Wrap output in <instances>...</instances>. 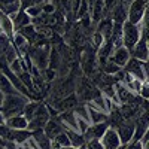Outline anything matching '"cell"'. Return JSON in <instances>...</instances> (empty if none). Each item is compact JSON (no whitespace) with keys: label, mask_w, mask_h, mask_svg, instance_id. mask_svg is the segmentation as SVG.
<instances>
[{"label":"cell","mask_w":149,"mask_h":149,"mask_svg":"<svg viewBox=\"0 0 149 149\" xmlns=\"http://www.w3.org/2000/svg\"><path fill=\"white\" fill-rule=\"evenodd\" d=\"M30 102V98L27 95H24L21 93H15V94H6V98H5V103L2 106V113L6 118H10V116H15V115H21L24 112V107L26 104Z\"/></svg>","instance_id":"cell-1"},{"label":"cell","mask_w":149,"mask_h":149,"mask_svg":"<svg viewBox=\"0 0 149 149\" xmlns=\"http://www.w3.org/2000/svg\"><path fill=\"white\" fill-rule=\"evenodd\" d=\"M142 37V29L140 24H133L130 21H125L122 26V43L127 49H131L137 45V42Z\"/></svg>","instance_id":"cell-2"},{"label":"cell","mask_w":149,"mask_h":149,"mask_svg":"<svg viewBox=\"0 0 149 149\" xmlns=\"http://www.w3.org/2000/svg\"><path fill=\"white\" fill-rule=\"evenodd\" d=\"M97 49L90 45L86 46L84 51H82V55H81V69L84 70L85 74H88V76H91V74H94L95 69H97Z\"/></svg>","instance_id":"cell-3"},{"label":"cell","mask_w":149,"mask_h":149,"mask_svg":"<svg viewBox=\"0 0 149 149\" xmlns=\"http://www.w3.org/2000/svg\"><path fill=\"white\" fill-rule=\"evenodd\" d=\"M149 6V0H131L128 5V14H127V21L133 24H140L145 12Z\"/></svg>","instance_id":"cell-4"},{"label":"cell","mask_w":149,"mask_h":149,"mask_svg":"<svg viewBox=\"0 0 149 149\" xmlns=\"http://www.w3.org/2000/svg\"><path fill=\"white\" fill-rule=\"evenodd\" d=\"M51 119V115H49V110L46 107V104L40 103V106L37 107L34 116L29 121V130L30 131H36V130H43L46 122Z\"/></svg>","instance_id":"cell-5"},{"label":"cell","mask_w":149,"mask_h":149,"mask_svg":"<svg viewBox=\"0 0 149 149\" xmlns=\"http://www.w3.org/2000/svg\"><path fill=\"white\" fill-rule=\"evenodd\" d=\"M118 131V136L121 139L122 145H127L133 140L134 137V130H136V119H125L122 124L115 128Z\"/></svg>","instance_id":"cell-6"},{"label":"cell","mask_w":149,"mask_h":149,"mask_svg":"<svg viewBox=\"0 0 149 149\" xmlns=\"http://www.w3.org/2000/svg\"><path fill=\"white\" fill-rule=\"evenodd\" d=\"M149 128V110H145L140 107V113L136 118V130L133 140H142Z\"/></svg>","instance_id":"cell-7"},{"label":"cell","mask_w":149,"mask_h":149,"mask_svg":"<svg viewBox=\"0 0 149 149\" xmlns=\"http://www.w3.org/2000/svg\"><path fill=\"white\" fill-rule=\"evenodd\" d=\"M124 72H127L130 74H133V76L139 78L142 81L148 79V74H146V63H143V61L137 60V58H130V61L127 63V66L124 67Z\"/></svg>","instance_id":"cell-8"},{"label":"cell","mask_w":149,"mask_h":149,"mask_svg":"<svg viewBox=\"0 0 149 149\" xmlns=\"http://www.w3.org/2000/svg\"><path fill=\"white\" fill-rule=\"evenodd\" d=\"M86 104H88L90 107H93V109H95V110L103 112V113H106V115H109V113H110V110H112V107L115 106L113 103H112L110 98H109V97H106V95H103V94L97 95L95 98L90 100Z\"/></svg>","instance_id":"cell-9"},{"label":"cell","mask_w":149,"mask_h":149,"mask_svg":"<svg viewBox=\"0 0 149 149\" xmlns=\"http://www.w3.org/2000/svg\"><path fill=\"white\" fill-rule=\"evenodd\" d=\"M100 140H102V145L104 146V149H118L122 145L119 136H118V131L113 127H109Z\"/></svg>","instance_id":"cell-10"},{"label":"cell","mask_w":149,"mask_h":149,"mask_svg":"<svg viewBox=\"0 0 149 149\" xmlns=\"http://www.w3.org/2000/svg\"><path fill=\"white\" fill-rule=\"evenodd\" d=\"M131 58V51L127 49L125 46H119V48H115L113 51H112V55H110V61H113L115 64H118L119 67H125L127 63L130 61Z\"/></svg>","instance_id":"cell-11"},{"label":"cell","mask_w":149,"mask_h":149,"mask_svg":"<svg viewBox=\"0 0 149 149\" xmlns=\"http://www.w3.org/2000/svg\"><path fill=\"white\" fill-rule=\"evenodd\" d=\"M78 104H79V98H78V95H76V91H74V93H72V94L63 97L61 100H58V102L54 103L52 106L61 113V112H66V110H73Z\"/></svg>","instance_id":"cell-12"},{"label":"cell","mask_w":149,"mask_h":149,"mask_svg":"<svg viewBox=\"0 0 149 149\" xmlns=\"http://www.w3.org/2000/svg\"><path fill=\"white\" fill-rule=\"evenodd\" d=\"M131 57L143 61V63H148L149 61V43H148V40L145 39L143 36L140 37V40L137 42V45L131 49Z\"/></svg>","instance_id":"cell-13"},{"label":"cell","mask_w":149,"mask_h":149,"mask_svg":"<svg viewBox=\"0 0 149 149\" xmlns=\"http://www.w3.org/2000/svg\"><path fill=\"white\" fill-rule=\"evenodd\" d=\"M43 131H45V134L48 136L49 139L54 140L58 134L64 133L66 128H64V125H63V122H61V121L58 119V116H57V118H51V119L46 122V125H45Z\"/></svg>","instance_id":"cell-14"},{"label":"cell","mask_w":149,"mask_h":149,"mask_svg":"<svg viewBox=\"0 0 149 149\" xmlns=\"http://www.w3.org/2000/svg\"><path fill=\"white\" fill-rule=\"evenodd\" d=\"M109 122H100V124H91L88 127V130L85 131V140H91V139H102L103 134L106 133V130L109 128Z\"/></svg>","instance_id":"cell-15"},{"label":"cell","mask_w":149,"mask_h":149,"mask_svg":"<svg viewBox=\"0 0 149 149\" xmlns=\"http://www.w3.org/2000/svg\"><path fill=\"white\" fill-rule=\"evenodd\" d=\"M5 124L9 128H12V130H29V119L24 116L22 113L21 115H15V116H10V118H6Z\"/></svg>","instance_id":"cell-16"},{"label":"cell","mask_w":149,"mask_h":149,"mask_svg":"<svg viewBox=\"0 0 149 149\" xmlns=\"http://www.w3.org/2000/svg\"><path fill=\"white\" fill-rule=\"evenodd\" d=\"M58 119L63 122L64 128H72V130H78V116L74 113V110H66V112H61L58 115Z\"/></svg>","instance_id":"cell-17"},{"label":"cell","mask_w":149,"mask_h":149,"mask_svg":"<svg viewBox=\"0 0 149 149\" xmlns=\"http://www.w3.org/2000/svg\"><path fill=\"white\" fill-rule=\"evenodd\" d=\"M121 82H122L124 85H125L131 93H134V94H139V93H140L142 84H143V81H142V79L133 76V74H130V73H127V72H124V78H122V81H121Z\"/></svg>","instance_id":"cell-18"},{"label":"cell","mask_w":149,"mask_h":149,"mask_svg":"<svg viewBox=\"0 0 149 149\" xmlns=\"http://www.w3.org/2000/svg\"><path fill=\"white\" fill-rule=\"evenodd\" d=\"M0 30H2V33L6 34L10 40H12V37L15 36L17 30H15V26H14V21L10 19L9 15H5V14L0 15Z\"/></svg>","instance_id":"cell-19"},{"label":"cell","mask_w":149,"mask_h":149,"mask_svg":"<svg viewBox=\"0 0 149 149\" xmlns=\"http://www.w3.org/2000/svg\"><path fill=\"white\" fill-rule=\"evenodd\" d=\"M31 137L36 140L37 143V148L39 149H52V140L48 137L45 134L43 130H36V131H31Z\"/></svg>","instance_id":"cell-20"},{"label":"cell","mask_w":149,"mask_h":149,"mask_svg":"<svg viewBox=\"0 0 149 149\" xmlns=\"http://www.w3.org/2000/svg\"><path fill=\"white\" fill-rule=\"evenodd\" d=\"M30 137H31V131L30 130H12L10 128L6 140H14L18 145H24Z\"/></svg>","instance_id":"cell-21"},{"label":"cell","mask_w":149,"mask_h":149,"mask_svg":"<svg viewBox=\"0 0 149 149\" xmlns=\"http://www.w3.org/2000/svg\"><path fill=\"white\" fill-rule=\"evenodd\" d=\"M10 19L14 21V26H15V30L17 31L21 30L22 27L30 26V24H31V18L27 15L26 10H19V12H17V14L10 15Z\"/></svg>","instance_id":"cell-22"},{"label":"cell","mask_w":149,"mask_h":149,"mask_svg":"<svg viewBox=\"0 0 149 149\" xmlns=\"http://www.w3.org/2000/svg\"><path fill=\"white\" fill-rule=\"evenodd\" d=\"M98 33H102L104 39H110L112 37V31H113V21H112L110 17H104L100 22L97 24V29Z\"/></svg>","instance_id":"cell-23"},{"label":"cell","mask_w":149,"mask_h":149,"mask_svg":"<svg viewBox=\"0 0 149 149\" xmlns=\"http://www.w3.org/2000/svg\"><path fill=\"white\" fill-rule=\"evenodd\" d=\"M66 133L70 139V143L73 148H81V146H85L86 140H85V136L76 130H72V128H66Z\"/></svg>","instance_id":"cell-24"},{"label":"cell","mask_w":149,"mask_h":149,"mask_svg":"<svg viewBox=\"0 0 149 149\" xmlns=\"http://www.w3.org/2000/svg\"><path fill=\"white\" fill-rule=\"evenodd\" d=\"M0 90H3L5 94H15V93H19L3 72H0Z\"/></svg>","instance_id":"cell-25"},{"label":"cell","mask_w":149,"mask_h":149,"mask_svg":"<svg viewBox=\"0 0 149 149\" xmlns=\"http://www.w3.org/2000/svg\"><path fill=\"white\" fill-rule=\"evenodd\" d=\"M21 10V6H19V0L18 2H10V3H0V12L5 15H14L17 12Z\"/></svg>","instance_id":"cell-26"},{"label":"cell","mask_w":149,"mask_h":149,"mask_svg":"<svg viewBox=\"0 0 149 149\" xmlns=\"http://www.w3.org/2000/svg\"><path fill=\"white\" fill-rule=\"evenodd\" d=\"M88 112H90V122L91 124H100V122H106L109 119V115L103 113V112H100V110H95L90 106H88Z\"/></svg>","instance_id":"cell-27"},{"label":"cell","mask_w":149,"mask_h":149,"mask_svg":"<svg viewBox=\"0 0 149 149\" xmlns=\"http://www.w3.org/2000/svg\"><path fill=\"white\" fill-rule=\"evenodd\" d=\"M69 146H72V143H70V139H69V136H67L66 131H64V133H61V134H58L57 137L52 140V149L69 148Z\"/></svg>","instance_id":"cell-28"},{"label":"cell","mask_w":149,"mask_h":149,"mask_svg":"<svg viewBox=\"0 0 149 149\" xmlns=\"http://www.w3.org/2000/svg\"><path fill=\"white\" fill-rule=\"evenodd\" d=\"M40 103L42 102H39V100H30L27 104H26V107H24V112H22V115L26 116L29 121L34 116V113H36V110H37V107L40 106Z\"/></svg>","instance_id":"cell-29"},{"label":"cell","mask_w":149,"mask_h":149,"mask_svg":"<svg viewBox=\"0 0 149 149\" xmlns=\"http://www.w3.org/2000/svg\"><path fill=\"white\" fill-rule=\"evenodd\" d=\"M102 70L104 74H110V76H115V74H118L119 72H122V67H119L118 64H115L113 61L107 60L106 63L102 66Z\"/></svg>","instance_id":"cell-30"},{"label":"cell","mask_w":149,"mask_h":149,"mask_svg":"<svg viewBox=\"0 0 149 149\" xmlns=\"http://www.w3.org/2000/svg\"><path fill=\"white\" fill-rule=\"evenodd\" d=\"M9 69L12 70V72H14L15 74H17V76H19V74L22 73V72H26L27 69L26 67H24V64H22V60L18 57L15 61H12V63L9 64Z\"/></svg>","instance_id":"cell-31"},{"label":"cell","mask_w":149,"mask_h":149,"mask_svg":"<svg viewBox=\"0 0 149 149\" xmlns=\"http://www.w3.org/2000/svg\"><path fill=\"white\" fill-rule=\"evenodd\" d=\"M10 45H12V40L9 39V37L6 34H3V33L0 34V57L6 54V51L10 48Z\"/></svg>","instance_id":"cell-32"},{"label":"cell","mask_w":149,"mask_h":149,"mask_svg":"<svg viewBox=\"0 0 149 149\" xmlns=\"http://www.w3.org/2000/svg\"><path fill=\"white\" fill-rule=\"evenodd\" d=\"M104 37H103V34L102 33H98L97 30L93 33V36H91V39H90V42H91V45L95 48V49H98V48H100L103 43H104Z\"/></svg>","instance_id":"cell-33"},{"label":"cell","mask_w":149,"mask_h":149,"mask_svg":"<svg viewBox=\"0 0 149 149\" xmlns=\"http://www.w3.org/2000/svg\"><path fill=\"white\" fill-rule=\"evenodd\" d=\"M3 57L6 58V61H8V63L10 64L12 61H15V60L19 57V54H18V51H17V48H15L14 45H10V48H9L8 51H6V54H5Z\"/></svg>","instance_id":"cell-34"},{"label":"cell","mask_w":149,"mask_h":149,"mask_svg":"<svg viewBox=\"0 0 149 149\" xmlns=\"http://www.w3.org/2000/svg\"><path fill=\"white\" fill-rule=\"evenodd\" d=\"M26 12H27V15L33 19V18H37V17H40L42 14H43V10H42V6H39V5H33V6H30L29 9H26Z\"/></svg>","instance_id":"cell-35"},{"label":"cell","mask_w":149,"mask_h":149,"mask_svg":"<svg viewBox=\"0 0 149 149\" xmlns=\"http://www.w3.org/2000/svg\"><path fill=\"white\" fill-rule=\"evenodd\" d=\"M85 148H86V149H104V146L102 145V140H100V139H91V140H86Z\"/></svg>","instance_id":"cell-36"},{"label":"cell","mask_w":149,"mask_h":149,"mask_svg":"<svg viewBox=\"0 0 149 149\" xmlns=\"http://www.w3.org/2000/svg\"><path fill=\"white\" fill-rule=\"evenodd\" d=\"M139 95L143 98V100H149V78L143 81L142 84V88H140V93Z\"/></svg>","instance_id":"cell-37"},{"label":"cell","mask_w":149,"mask_h":149,"mask_svg":"<svg viewBox=\"0 0 149 149\" xmlns=\"http://www.w3.org/2000/svg\"><path fill=\"white\" fill-rule=\"evenodd\" d=\"M125 149H143V140H131L125 145Z\"/></svg>","instance_id":"cell-38"},{"label":"cell","mask_w":149,"mask_h":149,"mask_svg":"<svg viewBox=\"0 0 149 149\" xmlns=\"http://www.w3.org/2000/svg\"><path fill=\"white\" fill-rule=\"evenodd\" d=\"M42 10H43V14H48V15H51L55 12V6L51 3V2H48L45 5H42Z\"/></svg>","instance_id":"cell-39"},{"label":"cell","mask_w":149,"mask_h":149,"mask_svg":"<svg viewBox=\"0 0 149 149\" xmlns=\"http://www.w3.org/2000/svg\"><path fill=\"white\" fill-rule=\"evenodd\" d=\"M34 5V0H19V6H21V10H26L29 9L30 6Z\"/></svg>","instance_id":"cell-40"},{"label":"cell","mask_w":149,"mask_h":149,"mask_svg":"<svg viewBox=\"0 0 149 149\" xmlns=\"http://www.w3.org/2000/svg\"><path fill=\"white\" fill-rule=\"evenodd\" d=\"M5 149H18V143L14 140H5Z\"/></svg>","instance_id":"cell-41"},{"label":"cell","mask_w":149,"mask_h":149,"mask_svg":"<svg viewBox=\"0 0 149 149\" xmlns=\"http://www.w3.org/2000/svg\"><path fill=\"white\" fill-rule=\"evenodd\" d=\"M5 98H6V94L3 93V90H0V109H2V106L5 103Z\"/></svg>","instance_id":"cell-42"},{"label":"cell","mask_w":149,"mask_h":149,"mask_svg":"<svg viewBox=\"0 0 149 149\" xmlns=\"http://www.w3.org/2000/svg\"><path fill=\"white\" fill-rule=\"evenodd\" d=\"M49 0H34V5H39V6H42V5H45V3H48Z\"/></svg>","instance_id":"cell-43"},{"label":"cell","mask_w":149,"mask_h":149,"mask_svg":"<svg viewBox=\"0 0 149 149\" xmlns=\"http://www.w3.org/2000/svg\"><path fill=\"white\" fill-rule=\"evenodd\" d=\"M143 149H149V139L143 140Z\"/></svg>","instance_id":"cell-44"},{"label":"cell","mask_w":149,"mask_h":149,"mask_svg":"<svg viewBox=\"0 0 149 149\" xmlns=\"http://www.w3.org/2000/svg\"><path fill=\"white\" fill-rule=\"evenodd\" d=\"M148 139H149V128H148V131H146V134L143 136V139H142V140H148Z\"/></svg>","instance_id":"cell-45"},{"label":"cell","mask_w":149,"mask_h":149,"mask_svg":"<svg viewBox=\"0 0 149 149\" xmlns=\"http://www.w3.org/2000/svg\"><path fill=\"white\" fill-rule=\"evenodd\" d=\"M10 2H18V0H3L2 3H10Z\"/></svg>","instance_id":"cell-46"},{"label":"cell","mask_w":149,"mask_h":149,"mask_svg":"<svg viewBox=\"0 0 149 149\" xmlns=\"http://www.w3.org/2000/svg\"><path fill=\"white\" fill-rule=\"evenodd\" d=\"M72 149H86V148H85V146H81V148H73V146H72Z\"/></svg>","instance_id":"cell-47"},{"label":"cell","mask_w":149,"mask_h":149,"mask_svg":"<svg viewBox=\"0 0 149 149\" xmlns=\"http://www.w3.org/2000/svg\"><path fill=\"white\" fill-rule=\"evenodd\" d=\"M118 149H125V145H121V146H119Z\"/></svg>","instance_id":"cell-48"},{"label":"cell","mask_w":149,"mask_h":149,"mask_svg":"<svg viewBox=\"0 0 149 149\" xmlns=\"http://www.w3.org/2000/svg\"><path fill=\"white\" fill-rule=\"evenodd\" d=\"M2 2H3V0H0V3H2Z\"/></svg>","instance_id":"cell-49"},{"label":"cell","mask_w":149,"mask_h":149,"mask_svg":"<svg viewBox=\"0 0 149 149\" xmlns=\"http://www.w3.org/2000/svg\"><path fill=\"white\" fill-rule=\"evenodd\" d=\"M0 34H2V30H0Z\"/></svg>","instance_id":"cell-50"}]
</instances>
